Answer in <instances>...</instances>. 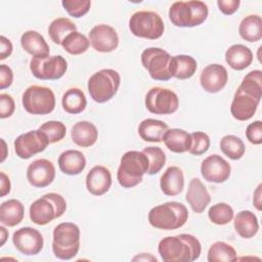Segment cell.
Returning a JSON list of instances; mask_svg holds the SVG:
<instances>
[{
  "label": "cell",
  "instance_id": "cell-20",
  "mask_svg": "<svg viewBox=\"0 0 262 262\" xmlns=\"http://www.w3.org/2000/svg\"><path fill=\"white\" fill-rule=\"evenodd\" d=\"M112 185L110 170L101 165L94 166L86 176L87 190L93 195H102L108 191Z\"/></svg>",
  "mask_w": 262,
  "mask_h": 262
},
{
  "label": "cell",
  "instance_id": "cell-14",
  "mask_svg": "<svg viewBox=\"0 0 262 262\" xmlns=\"http://www.w3.org/2000/svg\"><path fill=\"white\" fill-rule=\"evenodd\" d=\"M49 144L46 135L38 130H32L17 136L13 142L14 151L20 159L27 160L43 151Z\"/></svg>",
  "mask_w": 262,
  "mask_h": 262
},
{
  "label": "cell",
  "instance_id": "cell-11",
  "mask_svg": "<svg viewBox=\"0 0 262 262\" xmlns=\"http://www.w3.org/2000/svg\"><path fill=\"white\" fill-rule=\"evenodd\" d=\"M171 55L166 50L159 47H149L141 53V63L147 70L151 79L157 81L170 80V60Z\"/></svg>",
  "mask_w": 262,
  "mask_h": 262
},
{
  "label": "cell",
  "instance_id": "cell-24",
  "mask_svg": "<svg viewBox=\"0 0 262 262\" xmlns=\"http://www.w3.org/2000/svg\"><path fill=\"white\" fill-rule=\"evenodd\" d=\"M60 171L67 175H78L86 167L85 156L77 149H68L60 154L57 160Z\"/></svg>",
  "mask_w": 262,
  "mask_h": 262
},
{
  "label": "cell",
  "instance_id": "cell-12",
  "mask_svg": "<svg viewBox=\"0 0 262 262\" xmlns=\"http://www.w3.org/2000/svg\"><path fill=\"white\" fill-rule=\"evenodd\" d=\"M145 106L155 115H171L178 110L179 99L174 91L157 86L146 93Z\"/></svg>",
  "mask_w": 262,
  "mask_h": 262
},
{
  "label": "cell",
  "instance_id": "cell-23",
  "mask_svg": "<svg viewBox=\"0 0 262 262\" xmlns=\"http://www.w3.org/2000/svg\"><path fill=\"white\" fill-rule=\"evenodd\" d=\"M160 187L166 195H178L184 187V175L182 170L177 166L169 167L161 176Z\"/></svg>",
  "mask_w": 262,
  "mask_h": 262
},
{
  "label": "cell",
  "instance_id": "cell-40",
  "mask_svg": "<svg viewBox=\"0 0 262 262\" xmlns=\"http://www.w3.org/2000/svg\"><path fill=\"white\" fill-rule=\"evenodd\" d=\"M50 143H55L63 139L67 133V127L62 122L59 121H48L39 127Z\"/></svg>",
  "mask_w": 262,
  "mask_h": 262
},
{
  "label": "cell",
  "instance_id": "cell-48",
  "mask_svg": "<svg viewBox=\"0 0 262 262\" xmlns=\"http://www.w3.org/2000/svg\"><path fill=\"white\" fill-rule=\"evenodd\" d=\"M1 175V178H0V189H1V198L5 196L6 194H8L10 192V187H11V184H10V180H9V177L4 173V172H1L0 173Z\"/></svg>",
  "mask_w": 262,
  "mask_h": 262
},
{
  "label": "cell",
  "instance_id": "cell-36",
  "mask_svg": "<svg viewBox=\"0 0 262 262\" xmlns=\"http://www.w3.org/2000/svg\"><path fill=\"white\" fill-rule=\"evenodd\" d=\"M207 259L209 262H231L237 259L234 248L224 242H216L209 248Z\"/></svg>",
  "mask_w": 262,
  "mask_h": 262
},
{
  "label": "cell",
  "instance_id": "cell-5",
  "mask_svg": "<svg viewBox=\"0 0 262 262\" xmlns=\"http://www.w3.org/2000/svg\"><path fill=\"white\" fill-rule=\"evenodd\" d=\"M208 13V6L203 1H176L169 9V19L176 27L192 28L202 25Z\"/></svg>",
  "mask_w": 262,
  "mask_h": 262
},
{
  "label": "cell",
  "instance_id": "cell-43",
  "mask_svg": "<svg viewBox=\"0 0 262 262\" xmlns=\"http://www.w3.org/2000/svg\"><path fill=\"white\" fill-rule=\"evenodd\" d=\"M246 136L251 143L256 145L261 144L262 143V122L258 120L249 124L246 129Z\"/></svg>",
  "mask_w": 262,
  "mask_h": 262
},
{
  "label": "cell",
  "instance_id": "cell-6",
  "mask_svg": "<svg viewBox=\"0 0 262 262\" xmlns=\"http://www.w3.org/2000/svg\"><path fill=\"white\" fill-rule=\"evenodd\" d=\"M80 249V228L73 222H62L53 229L52 252L60 260L74 258Z\"/></svg>",
  "mask_w": 262,
  "mask_h": 262
},
{
  "label": "cell",
  "instance_id": "cell-31",
  "mask_svg": "<svg viewBox=\"0 0 262 262\" xmlns=\"http://www.w3.org/2000/svg\"><path fill=\"white\" fill-rule=\"evenodd\" d=\"M168 129V125L163 121L145 119L138 126V134L144 141L161 142L163 141V136Z\"/></svg>",
  "mask_w": 262,
  "mask_h": 262
},
{
  "label": "cell",
  "instance_id": "cell-26",
  "mask_svg": "<svg viewBox=\"0 0 262 262\" xmlns=\"http://www.w3.org/2000/svg\"><path fill=\"white\" fill-rule=\"evenodd\" d=\"M225 61L231 69L243 71L252 63L253 52L246 45L233 44L225 52Z\"/></svg>",
  "mask_w": 262,
  "mask_h": 262
},
{
  "label": "cell",
  "instance_id": "cell-13",
  "mask_svg": "<svg viewBox=\"0 0 262 262\" xmlns=\"http://www.w3.org/2000/svg\"><path fill=\"white\" fill-rule=\"evenodd\" d=\"M30 70L34 77L40 80L60 79L68 70V62L61 55L47 57H32Z\"/></svg>",
  "mask_w": 262,
  "mask_h": 262
},
{
  "label": "cell",
  "instance_id": "cell-2",
  "mask_svg": "<svg viewBox=\"0 0 262 262\" xmlns=\"http://www.w3.org/2000/svg\"><path fill=\"white\" fill-rule=\"evenodd\" d=\"M158 251L165 262H192L199 259L202 246L195 236L181 233L162 238L159 243Z\"/></svg>",
  "mask_w": 262,
  "mask_h": 262
},
{
  "label": "cell",
  "instance_id": "cell-46",
  "mask_svg": "<svg viewBox=\"0 0 262 262\" xmlns=\"http://www.w3.org/2000/svg\"><path fill=\"white\" fill-rule=\"evenodd\" d=\"M239 0H218L217 5L219 10L225 15L233 14L239 7Z\"/></svg>",
  "mask_w": 262,
  "mask_h": 262
},
{
  "label": "cell",
  "instance_id": "cell-29",
  "mask_svg": "<svg viewBox=\"0 0 262 262\" xmlns=\"http://www.w3.org/2000/svg\"><path fill=\"white\" fill-rule=\"evenodd\" d=\"M233 226L237 234L243 238L254 237L259 230V223L256 215L249 210L238 212L233 221Z\"/></svg>",
  "mask_w": 262,
  "mask_h": 262
},
{
  "label": "cell",
  "instance_id": "cell-39",
  "mask_svg": "<svg viewBox=\"0 0 262 262\" xmlns=\"http://www.w3.org/2000/svg\"><path fill=\"white\" fill-rule=\"evenodd\" d=\"M142 152L148 159V171L147 174L155 175L159 173L166 163V155L161 147L158 146H147L143 148Z\"/></svg>",
  "mask_w": 262,
  "mask_h": 262
},
{
  "label": "cell",
  "instance_id": "cell-32",
  "mask_svg": "<svg viewBox=\"0 0 262 262\" xmlns=\"http://www.w3.org/2000/svg\"><path fill=\"white\" fill-rule=\"evenodd\" d=\"M239 36L248 42H257L262 38V19L258 14H250L243 18L238 27Z\"/></svg>",
  "mask_w": 262,
  "mask_h": 262
},
{
  "label": "cell",
  "instance_id": "cell-18",
  "mask_svg": "<svg viewBox=\"0 0 262 262\" xmlns=\"http://www.w3.org/2000/svg\"><path fill=\"white\" fill-rule=\"evenodd\" d=\"M55 177V168L52 162L46 159L33 161L27 169L29 183L38 188H43L52 183Z\"/></svg>",
  "mask_w": 262,
  "mask_h": 262
},
{
  "label": "cell",
  "instance_id": "cell-33",
  "mask_svg": "<svg viewBox=\"0 0 262 262\" xmlns=\"http://www.w3.org/2000/svg\"><path fill=\"white\" fill-rule=\"evenodd\" d=\"M62 108L71 115H77L82 113L86 105L87 100L84 92L79 88H70L68 89L61 98Z\"/></svg>",
  "mask_w": 262,
  "mask_h": 262
},
{
  "label": "cell",
  "instance_id": "cell-37",
  "mask_svg": "<svg viewBox=\"0 0 262 262\" xmlns=\"http://www.w3.org/2000/svg\"><path fill=\"white\" fill-rule=\"evenodd\" d=\"M61 46L68 53L72 55H79L88 50L90 41L84 34L75 31L66 37Z\"/></svg>",
  "mask_w": 262,
  "mask_h": 262
},
{
  "label": "cell",
  "instance_id": "cell-17",
  "mask_svg": "<svg viewBox=\"0 0 262 262\" xmlns=\"http://www.w3.org/2000/svg\"><path fill=\"white\" fill-rule=\"evenodd\" d=\"M230 165L219 155L207 157L201 165L202 176L208 182L223 183L230 176Z\"/></svg>",
  "mask_w": 262,
  "mask_h": 262
},
{
  "label": "cell",
  "instance_id": "cell-22",
  "mask_svg": "<svg viewBox=\"0 0 262 262\" xmlns=\"http://www.w3.org/2000/svg\"><path fill=\"white\" fill-rule=\"evenodd\" d=\"M20 45L33 57H47L50 49L44 37L37 31H26L20 37Z\"/></svg>",
  "mask_w": 262,
  "mask_h": 262
},
{
  "label": "cell",
  "instance_id": "cell-49",
  "mask_svg": "<svg viewBox=\"0 0 262 262\" xmlns=\"http://www.w3.org/2000/svg\"><path fill=\"white\" fill-rule=\"evenodd\" d=\"M261 187L262 185L259 184L254 192V196H253V204L256 207V209L258 211H261L262 209V203H261Z\"/></svg>",
  "mask_w": 262,
  "mask_h": 262
},
{
  "label": "cell",
  "instance_id": "cell-9",
  "mask_svg": "<svg viewBox=\"0 0 262 262\" xmlns=\"http://www.w3.org/2000/svg\"><path fill=\"white\" fill-rule=\"evenodd\" d=\"M129 29L131 33L138 38L156 40L163 36L165 25L160 14L157 12L140 10L131 15Z\"/></svg>",
  "mask_w": 262,
  "mask_h": 262
},
{
  "label": "cell",
  "instance_id": "cell-28",
  "mask_svg": "<svg viewBox=\"0 0 262 262\" xmlns=\"http://www.w3.org/2000/svg\"><path fill=\"white\" fill-rule=\"evenodd\" d=\"M198 68L196 60L185 54H178L171 57L170 60V74L179 80H185L191 78Z\"/></svg>",
  "mask_w": 262,
  "mask_h": 262
},
{
  "label": "cell",
  "instance_id": "cell-15",
  "mask_svg": "<svg viewBox=\"0 0 262 262\" xmlns=\"http://www.w3.org/2000/svg\"><path fill=\"white\" fill-rule=\"evenodd\" d=\"M12 243L21 254L34 256L42 251L44 239L39 230L27 226L13 232Z\"/></svg>",
  "mask_w": 262,
  "mask_h": 262
},
{
  "label": "cell",
  "instance_id": "cell-10",
  "mask_svg": "<svg viewBox=\"0 0 262 262\" xmlns=\"http://www.w3.org/2000/svg\"><path fill=\"white\" fill-rule=\"evenodd\" d=\"M24 108L32 115H47L55 107V95L45 86L32 85L23 93Z\"/></svg>",
  "mask_w": 262,
  "mask_h": 262
},
{
  "label": "cell",
  "instance_id": "cell-34",
  "mask_svg": "<svg viewBox=\"0 0 262 262\" xmlns=\"http://www.w3.org/2000/svg\"><path fill=\"white\" fill-rule=\"evenodd\" d=\"M75 31H77L76 25L67 17H57L48 27L50 39L58 45H61L66 37Z\"/></svg>",
  "mask_w": 262,
  "mask_h": 262
},
{
  "label": "cell",
  "instance_id": "cell-7",
  "mask_svg": "<svg viewBox=\"0 0 262 262\" xmlns=\"http://www.w3.org/2000/svg\"><path fill=\"white\" fill-rule=\"evenodd\" d=\"M67 210V202L62 195L49 192L36 200L30 207V218L37 225H46L59 218Z\"/></svg>",
  "mask_w": 262,
  "mask_h": 262
},
{
  "label": "cell",
  "instance_id": "cell-50",
  "mask_svg": "<svg viewBox=\"0 0 262 262\" xmlns=\"http://www.w3.org/2000/svg\"><path fill=\"white\" fill-rule=\"evenodd\" d=\"M7 237H8V231H7V229H6L4 226H0V238H1V241H0V246H1V247L5 244Z\"/></svg>",
  "mask_w": 262,
  "mask_h": 262
},
{
  "label": "cell",
  "instance_id": "cell-45",
  "mask_svg": "<svg viewBox=\"0 0 262 262\" xmlns=\"http://www.w3.org/2000/svg\"><path fill=\"white\" fill-rule=\"evenodd\" d=\"M13 81L12 70L7 64H0V89L8 88Z\"/></svg>",
  "mask_w": 262,
  "mask_h": 262
},
{
  "label": "cell",
  "instance_id": "cell-42",
  "mask_svg": "<svg viewBox=\"0 0 262 262\" xmlns=\"http://www.w3.org/2000/svg\"><path fill=\"white\" fill-rule=\"evenodd\" d=\"M61 4L64 10L73 17L79 18L85 15L91 6L89 0H63Z\"/></svg>",
  "mask_w": 262,
  "mask_h": 262
},
{
  "label": "cell",
  "instance_id": "cell-41",
  "mask_svg": "<svg viewBox=\"0 0 262 262\" xmlns=\"http://www.w3.org/2000/svg\"><path fill=\"white\" fill-rule=\"evenodd\" d=\"M191 145L188 152L193 156H201L205 154L210 147V137L208 134L202 131H195L190 133Z\"/></svg>",
  "mask_w": 262,
  "mask_h": 262
},
{
  "label": "cell",
  "instance_id": "cell-30",
  "mask_svg": "<svg viewBox=\"0 0 262 262\" xmlns=\"http://www.w3.org/2000/svg\"><path fill=\"white\" fill-rule=\"evenodd\" d=\"M25 216L24 205L15 199L3 202L0 206V222L8 227H13L21 222Z\"/></svg>",
  "mask_w": 262,
  "mask_h": 262
},
{
  "label": "cell",
  "instance_id": "cell-35",
  "mask_svg": "<svg viewBox=\"0 0 262 262\" xmlns=\"http://www.w3.org/2000/svg\"><path fill=\"white\" fill-rule=\"evenodd\" d=\"M221 151L229 159L236 161L243 158L246 151V146L244 141L232 134L225 135L220 140Z\"/></svg>",
  "mask_w": 262,
  "mask_h": 262
},
{
  "label": "cell",
  "instance_id": "cell-8",
  "mask_svg": "<svg viewBox=\"0 0 262 262\" xmlns=\"http://www.w3.org/2000/svg\"><path fill=\"white\" fill-rule=\"evenodd\" d=\"M120 74L113 69H102L94 73L88 80V92L98 103L111 100L120 87Z\"/></svg>",
  "mask_w": 262,
  "mask_h": 262
},
{
  "label": "cell",
  "instance_id": "cell-44",
  "mask_svg": "<svg viewBox=\"0 0 262 262\" xmlns=\"http://www.w3.org/2000/svg\"><path fill=\"white\" fill-rule=\"evenodd\" d=\"M15 110V103L12 98L7 93L0 94V118L6 119L9 118Z\"/></svg>",
  "mask_w": 262,
  "mask_h": 262
},
{
  "label": "cell",
  "instance_id": "cell-4",
  "mask_svg": "<svg viewBox=\"0 0 262 262\" xmlns=\"http://www.w3.org/2000/svg\"><path fill=\"white\" fill-rule=\"evenodd\" d=\"M148 159L138 150H129L125 152L120 161L117 172L119 184L124 188H131L142 181V177L148 171Z\"/></svg>",
  "mask_w": 262,
  "mask_h": 262
},
{
  "label": "cell",
  "instance_id": "cell-38",
  "mask_svg": "<svg viewBox=\"0 0 262 262\" xmlns=\"http://www.w3.org/2000/svg\"><path fill=\"white\" fill-rule=\"evenodd\" d=\"M233 209L226 203H217L210 207L208 217L212 223L217 225H225L233 218Z\"/></svg>",
  "mask_w": 262,
  "mask_h": 262
},
{
  "label": "cell",
  "instance_id": "cell-19",
  "mask_svg": "<svg viewBox=\"0 0 262 262\" xmlns=\"http://www.w3.org/2000/svg\"><path fill=\"white\" fill-rule=\"evenodd\" d=\"M228 81L227 70L219 63H211L205 67L200 76L203 89L209 93H217L222 90Z\"/></svg>",
  "mask_w": 262,
  "mask_h": 262
},
{
  "label": "cell",
  "instance_id": "cell-25",
  "mask_svg": "<svg viewBox=\"0 0 262 262\" xmlns=\"http://www.w3.org/2000/svg\"><path fill=\"white\" fill-rule=\"evenodd\" d=\"M72 140L81 147L92 146L98 138V130L96 126L88 121L77 122L71 131Z\"/></svg>",
  "mask_w": 262,
  "mask_h": 262
},
{
  "label": "cell",
  "instance_id": "cell-51",
  "mask_svg": "<svg viewBox=\"0 0 262 262\" xmlns=\"http://www.w3.org/2000/svg\"><path fill=\"white\" fill-rule=\"evenodd\" d=\"M1 143H2V148H3V152H2V157H1V160H0V162H4V160H5V158H6V156H7V154H6V143H5V141L3 140V139H1Z\"/></svg>",
  "mask_w": 262,
  "mask_h": 262
},
{
  "label": "cell",
  "instance_id": "cell-3",
  "mask_svg": "<svg viewBox=\"0 0 262 262\" xmlns=\"http://www.w3.org/2000/svg\"><path fill=\"white\" fill-rule=\"evenodd\" d=\"M147 219L158 229L174 230L182 227L188 219L187 208L178 202H167L151 208Z\"/></svg>",
  "mask_w": 262,
  "mask_h": 262
},
{
  "label": "cell",
  "instance_id": "cell-47",
  "mask_svg": "<svg viewBox=\"0 0 262 262\" xmlns=\"http://www.w3.org/2000/svg\"><path fill=\"white\" fill-rule=\"evenodd\" d=\"M0 45H1V49H0V59L3 60L6 57H8L11 53H12V43L11 41L6 38L5 36H1L0 37Z\"/></svg>",
  "mask_w": 262,
  "mask_h": 262
},
{
  "label": "cell",
  "instance_id": "cell-1",
  "mask_svg": "<svg viewBox=\"0 0 262 262\" xmlns=\"http://www.w3.org/2000/svg\"><path fill=\"white\" fill-rule=\"evenodd\" d=\"M262 96V72L254 70L248 73L237 87L230 113L238 121L250 120L256 113Z\"/></svg>",
  "mask_w": 262,
  "mask_h": 262
},
{
  "label": "cell",
  "instance_id": "cell-21",
  "mask_svg": "<svg viewBox=\"0 0 262 262\" xmlns=\"http://www.w3.org/2000/svg\"><path fill=\"white\" fill-rule=\"evenodd\" d=\"M185 200L194 213L201 214L210 204L211 195L199 178H192L189 182Z\"/></svg>",
  "mask_w": 262,
  "mask_h": 262
},
{
  "label": "cell",
  "instance_id": "cell-27",
  "mask_svg": "<svg viewBox=\"0 0 262 262\" xmlns=\"http://www.w3.org/2000/svg\"><path fill=\"white\" fill-rule=\"evenodd\" d=\"M163 141L169 150L176 154H182L188 151L190 148L191 136L190 133L183 129L172 128L165 132Z\"/></svg>",
  "mask_w": 262,
  "mask_h": 262
},
{
  "label": "cell",
  "instance_id": "cell-16",
  "mask_svg": "<svg viewBox=\"0 0 262 262\" xmlns=\"http://www.w3.org/2000/svg\"><path fill=\"white\" fill-rule=\"evenodd\" d=\"M89 41L96 51L106 53L117 49L119 45V36L113 27L101 24L90 30Z\"/></svg>",
  "mask_w": 262,
  "mask_h": 262
}]
</instances>
